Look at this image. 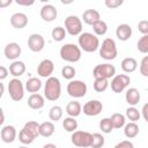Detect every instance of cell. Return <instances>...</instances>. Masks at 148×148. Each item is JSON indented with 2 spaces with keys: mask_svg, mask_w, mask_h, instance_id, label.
<instances>
[{
  "mask_svg": "<svg viewBox=\"0 0 148 148\" xmlns=\"http://www.w3.org/2000/svg\"><path fill=\"white\" fill-rule=\"evenodd\" d=\"M61 95V84L58 77L51 76L46 79L45 86H44V97L47 101L56 102L60 98Z\"/></svg>",
  "mask_w": 148,
  "mask_h": 148,
  "instance_id": "obj_1",
  "label": "cell"
},
{
  "mask_svg": "<svg viewBox=\"0 0 148 148\" xmlns=\"http://www.w3.org/2000/svg\"><path fill=\"white\" fill-rule=\"evenodd\" d=\"M77 43H79L80 49L83 50L84 52H88V53L97 51L101 46L98 37L91 32H82L79 36Z\"/></svg>",
  "mask_w": 148,
  "mask_h": 148,
  "instance_id": "obj_2",
  "label": "cell"
},
{
  "mask_svg": "<svg viewBox=\"0 0 148 148\" xmlns=\"http://www.w3.org/2000/svg\"><path fill=\"white\" fill-rule=\"evenodd\" d=\"M60 58L67 62H77L81 59L82 52L79 45L73 43H67L60 47Z\"/></svg>",
  "mask_w": 148,
  "mask_h": 148,
  "instance_id": "obj_3",
  "label": "cell"
},
{
  "mask_svg": "<svg viewBox=\"0 0 148 148\" xmlns=\"http://www.w3.org/2000/svg\"><path fill=\"white\" fill-rule=\"evenodd\" d=\"M118 50L116 42L112 38H105L99 46V57L105 60H113L117 58Z\"/></svg>",
  "mask_w": 148,
  "mask_h": 148,
  "instance_id": "obj_4",
  "label": "cell"
},
{
  "mask_svg": "<svg viewBox=\"0 0 148 148\" xmlns=\"http://www.w3.org/2000/svg\"><path fill=\"white\" fill-rule=\"evenodd\" d=\"M72 143L80 148H88L91 147L92 143V134L86 131H75L72 133L71 136Z\"/></svg>",
  "mask_w": 148,
  "mask_h": 148,
  "instance_id": "obj_5",
  "label": "cell"
},
{
  "mask_svg": "<svg viewBox=\"0 0 148 148\" xmlns=\"http://www.w3.org/2000/svg\"><path fill=\"white\" fill-rule=\"evenodd\" d=\"M8 94H9V97L15 102H20L24 97V86L18 77H14L9 81Z\"/></svg>",
  "mask_w": 148,
  "mask_h": 148,
  "instance_id": "obj_6",
  "label": "cell"
},
{
  "mask_svg": "<svg viewBox=\"0 0 148 148\" xmlns=\"http://www.w3.org/2000/svg\"><path fill=\"white\" fill-rule=\"evenodd\" d=\"M87 90H88V87H87L86 82H83L81 80H72L67 84V92L73 98L84 97L87 94Z\"/></svg>",
  "mask_w": 148,
  "mask_h": 148,
  "instance_id": "obj_7",
  "label": "cell"
},
{
  "mask_svg": "<svg viewBox=\"0 0 148 148\" xmlns=\"http://www.w3.org/2000/svg\"><path fill=\"white\" fill-rule=\"evenodd\" d=\"M65 29L71 36H80L82 34V21L76 15H69L65 18Z\"/></svg>",
  "mask_w": 148,
  "mask_h": 148,
  "instance_id": "obj_8",
  "label": "cell"
},
{
  "mask_svg": "<svg viewBox=\"0 0 148 148\" xmlns=\"http://www.w3.org/2000/svg\"><path fill=\"white\" fill-rule=\"evenodd\" d=\"M92 75L95 79H105L109 80L116 75V67L111 64H98L95 66L92 71Z\"/></svg>",
  "mask_w": 148,
  "mask_h": 148,
  "instance_id": "obj_9",
  "label": "cell"
},
{
  "mask_svg": "<svg viewBox=\"0 0 148 148\" xmlns=\"http://www.w3.org/2000/svg\"><path fill=\"white\" fill-rule=\"evenodd\" d=\"M131 83V79L127 74H117L111 80V89L113 92H123Z\"/></svg>",
  "mask_w": 148,
  "mask_h": 148,
  "instance_id": "obj_10",
  "label": "cell"
},
{
  "mask_svg": "<svg viewBox=\"0 0 148 148\" xmlns=\"http://www.w3.org/2000/svg\"><path fill=\"white\" fill-rule=\"evenodd\" d=\"M102 110H103V104L98 99H90L86 102L82 109L83 113L88 117H96L102 112Z\"/></svg>",
  "mask_w": 148,
  "mask_h": 148,
  "instance_id": "obj_11",
  "label": "cell"
},
{
  "mask_svg": "<svg viewBox=\"0 0 148 148\" xmlns=\"http://www.w3.org/2000/svg\"><path fill=\"white\" fill-rule=\"evenodd\" d=\"M45 46V39L40 34H31L28 38V47L32 52H40Z\"/></svg>",
  "mask_w": 148,
  "mask_h": 148,
  "instance_id": "obj_12",
  "label": "cell"
},
{
  "mask_svg": "<svg viewBox=\"0 0 148 148\" xmlns=\"http://www.w3.org/2000/svg\"><path fill=\"white\" fill-rule=\"evenodd\" d=\"M54 71V64L51 59H44L39 62L38 67H37V74L40 77H45L49 79L51 77L52 73Z\"/></svg>",
  "mask_w": 148,
  "mask_h": 148,
  "instance_id": "obj_13",
  "label": "cell"
},
{
  "mask_svg": "<svg viewBox=\"0 0 148 148\" xmlns=\"http://www.w3.org/2000/svg\"><path fill=\"white\" fill-rule=\"evenodd\" d=\"M58 16L57 8L53 5L46 3L40 8V17L45 22H53Z\"/></svg>",
  "mask_w": 148,
  "mask_h": 148,
  "instance_id": "obj_14",
  "label": "cell"
},
{
  "mask_svg": "<svg viewBox=\"0 0 148 148\" xmlns=\"http://www.w3.org/2000/svg\"><path fill=\"white\" fill-rule=\"evenodd\" d=\"M21 52H22V50H21V46L17 44V43H8L6 46H5V49H3V54H5V57L7 58V59H9V60H16L20 56H21Z\"/></svg>",
  "mask_w": 148,
  "mask_h": 148,
  "instance_id": "obj_15",
  "label": "cell"
},
{
  "mask_svg": "<svg viewBox=\"0 0 148 148\" xmlns=\"http://www.w3.org/2000/svg\"><path fill=\"white\" fill-rule=\"evenodd\" d=\"M16 128L13 126V125H6L1 128V132H0V136H1V140L5 142V143H12L15 139H16Z\"/></svg>",
  "mask_w": 148,
  "mask_h": 148,
  "instance_id": "obj_16",
  "label": "cell"
},
{
  "mask_svg": "<svg viewBox=\"0 0 148 148\" xmlns=\"http://www.w3.org/2000/svg\"><path fill=\"white\" fill-rule=\"evenodd\" d=\"M10 24L15 29H23L28 24V16L24 13H15L10 16Z\"/></svg>",
  "mask_w": 148,
  "mask_h": 148,
  "instance_id": "obj_17",
  "label": "cell"
},
{
  "mask_svg": "<svg viewBox=\"0 0 148 148\" xmlns=\"http://www.w3.org/2000/svg\"><path fill=\"white\" fill-rule=\"evenodd\" d=\"M116 36L119 40L121 42H126L131 38L132 36V28L130 24H126V23H123V24H119L116 29Z\"/></svg>",
  "mask_w": 148,
  "mask_h": 148,
  "instance_id": "obj_18",
  "label": "cell"
},
{
  "mask_svg": "<svg viewBox=\"0 0 148 148\" xmlns=\"http://www.w3.org/2000/svg\"><path fill=\"white\" fill-rule=\"evenodd\" d=\"M82 18L86 24L94 25L96 22H98L101 20V15H99L98 10H96V9H87L83 12Z\"/></svg>",
  "mask_w": 148,
  "mask_h": 148,
  "instance_id": "obj_19",
  "label": "cell"
},
{
  "mask_svg": "<svg viewBox=\"0 0 148 148\" xmlns=\"http://www.w3.org/2000/svg\"><path fill=\"white\" fill-rule=\"evenodd\" d=\"M45 104V99L44 96H42L40 94H31L28 98V105L29 108L34 109V110H39L44 106Z\"/></svg>",
  "mask_w": 148,
  "mask_h": 148,
  "instance_id": "obj_20",
  "label": "cell"
},
{
  "mask_svg": "<svg viewBox=\"0 0 148 148\" xmlns=\"http://www.w3.org/2000/svg\"><path fill=\"white\" fill-rule=\"evenodd\" d=\"M141 95L136 88H128L125 94V99L131 106H135L140 102Z\"/></svg>",
  "mask_w": 148,
  "mask_h": 148,
  "instance_id": "obj_21",
  "label": "cell"
},
{
  "mask_svg": "<svg viewBox=\"0 0 148 148\" xmlns=\"http://www.w3.org/2000/svg\"><path fill=\"white\" fill-rule=\"evenodd\" d=\"M25 72V64L23 61L20 60H15L9 65V73L14 76V77H18L21 75H23Z\"/></svg>",
  "mask_w": 148,
  "mask_h": 148,
  "instance_id": "obj_22",
  "label": "cell"
},
{
  "mask_svg": "<svg viewBox=\"0 0 148 148\" xmlns=\"http://www.w3.org/2000/svg\"><path fill=\"white\" fill-rule=\"evenodd\" d=\"M82 112V106L77 101H71L67 105H66V113L68 114V117H77L80 116Z\"/></svg>",
  "mask_w": 148,
  "mask_h": 148,
  "instance_id": "obj_23",
  "label": "cell"
},
{
  "mask_svg": "<svg viewBox=\"0 0 148 148\" xmlns=\"http://www.w3.org/2000/svg\"><path fill=\"white\" fill-rule=\"evenodd\" d=\"M120 66L125 73H133L138 68V61L132 57H127L123 59Z\"/></svg>",
  "mask_w": 148,
  "mask_h": 148,
  "instance_id": "obj_24",
  "label": "cell"
},
{
  "mask_svg": "<svg viewBox=\"0 0 148 148\" xmlns=\"http://www.w3.org/2000/svg\"><path fill=\"white\" fill-rule=\"evenodd\" d=\"M54 133V124L52 121H44L39 125V135L43 138H50Z\"/></svg>",
  "mask_w": 148,
  "mask_h": 148,
  "instance_id": "obj_25",
  "label": "cell"
},
{
  "mask_svg": "<svg viewBox=\"0 0 148 148\" xmlns=\"http://www.w3.org/2000/svg\"><path fill=\"white\" fill-rule=\"evenodd\" d=\"M42 88V81L37 77H30L28 79L27 83H25V89L28 90V92L31 94H37Z\"/></svg>",
  "mask_w": 148,
  "mask_h": 148,
  "instance_id": "obj_26",
  "label": "cell"
},
{
  "mask_svg": "<svg viewBox=\"0 0 148 148\" xmlns=\"http://www.w3.org/2000/svg\"><path fill=\"white\" fill-rule=\"evenodd\" d=\"M124 134L128 139H133V138L138 136V134H139V125L136 123L130 121L128 124H126L124 126Z\"/></svg>",
  "mask_w": 148,
  "mask_h": 148,
  "instance_id": "obj_27",
  "label": "cell"
},
{
  "mask_svg": "<svg viewBox=\"0 0 148 148\" xmlns=\"http://www.w3.org/2000/svg\"><path fill=\"white\" fill-rule=\"evenodd\" d=\"M35 139H36V136H35L32 133H30V132H29L27 128H24V127L18 132V140H20V142L23 143V145H30V143L34 142Z\"/></svg>",
  "mask_w": 148,
  "mask_h": 148,
  "instance_id": "obj_28",
  "label": "cell"
},
{
  "mask_svg": "<svg viewBox=\"0 0 148 148\" xmlns=\"http://www.w3.org/2000/svg\"><path fill=\"white\" fill-rule=\"evenodd\" d=\"M77 126H79L77 120L75 118H73V117H66L62 120V127L67 132H72V133L75 132L77 130Z\"/></svg>",
  "mask_w": 148,
  "mask_h": 148,
  "instance_id": "obj_29",
  "label": "cell"
},
{
  "mask_svg": "<svg viewBox=\"0 0 148 148\" xmlns=\"http://www.w3.org/2000/svg\"><path fill=\"white\" fill-rule=\"evenodd\" d=\"M125 117H126L130 121H132V123H136V121L140 119L141 113H140V111H139L135 106H130V108L126 109Z\"/></svg>",
  "mask_w": 148,
  "mask_h": 148,
  "instance_id": "obj_30",
  "label": "cell"
},
{
  "mask_svg": "<svg viewBox=\"0 0 148 148\" xmlns=\"http://www.w3.org/2000/svg\"><path fill=\"white\" fill-rule=\"evenodd\" d=\"M66 34H67V31H66V29L62 28V27H56V28H53L52 31H51L52 39L56 40V42H61V40H64L65 37H66Z\"/></svg>",
  "mask_w": 148,
  "mask_h": 148,
  "instance_id": "obj_31",
  "label": "cell"
},
{
  "mask_svg": "<svg viewBox=\"0 0 148 148\" xmlns=\"http://www.w3.org/2000/svg\"><path fill=\"white\" fill-rule=\"evenodd\" d=\"M62 113H64V111H62V108L61 106L53 105L50 109V111H49V118L52 121H58V120H60L62 118Z\"/></svg>",
  "mask_w": 148,
  "mask_h": 148,
  "instance_id": "obj_32",
  "label": "cell"
},
{
  "mask_svg": "<svg viewBox=\"0 0 148 148\" xmlns=\"http://www.w3.org/2000/svg\"><path fill=\"white\" fill-rule=\"evenodd\" d=\"M111 121L114 128H121L126 125V117L121 113H113L111 116Z\"/></svg>",
  "mask_w": 148,
  "mask_h": 148,
  "instance_id": "obj_33",
  "label": "cell"
},
{
  "mask_svg": "<svg viewBox=\"0 0 148 148\" xmlns=\"http://www.w3.org/2000/svg\"><path fill=\"white\" fill-rule=\"evenodd\" d=\"M92 30L96 36H104L108 31V24L103 20H99L98 22H96L92 25Z\"/></svg>",
  "mask_w": 148,
  "mask_h": 148,
  "instance_id": "obj_34",
  "label": "cell"
},
{
  "mask_svg": "<svg viewBox=\"0 0 148 148\" xmlns=\"http://www.w3.org/2000/svg\"><path fill=\"white\" fill-rule=\"evenodd\" d=\"M109 87V80L105 79H95L94 81V90L97 92H103Z\"/></svg>",
  "mask_w": 148,
  "mask_h": 148,
  "instance_id": "obj_35",
  "label": "cell"
},
{
  "mask_svg": "<svg viewBox=\"0 0 148 148\" xmlns=\"http://www.w3.org/2000/svg\"><path fill=\"white\" fill-rule=\"evenodd\" d=\"M99 128L102 130L103 133L105 134H109L112 132V130L114 128L113 125H112V121H111V118H103L101 121H99Z\"/></svg>",
  "mask_w": 148,
  "mask_h": 148,
  "instance_id": "obj_36",
  "label": "cell"
},
{
  "mask_svg": "<svg viewBox=\"0 0 148 148\" xmlns=\"http://www.w3.org/2000/svg\"><path fill=\"white\" fill-rule=\"evenodd\" d=\"M75 74H76V71H75V68H74L73 66H71V65H66V66H64V67L61 68V75H62V77L66 79V80H71V81H72V79L75 76Z\"/></svg>",
  "mask_w": 148,
  "mask_h": 148,
  "instance_id": "obj_37",
  "label": "cell"
},
{
  "mask_svg": "<svg viewBox=\"0 0 148 148\" xmlns=\"http://www.w3.org/2000/svg\"><path fill=\"white\" fill-rule=\"evenodd\" d=\"M39 125H40V124H38L37 121H35V120H30V121L25 123L23 127L27 128L30 133H32V134L37 138V136H39Z\"/></svg>",
  "mask_w": 148,
  "mask_h": 148,
  "instance_id": "obj_38",
  "label": "cell"
},
{
  "mask_svg": "<svg viewBox=\"0 0 148 148\" xmlns=\"http://www.w3.org/2000/svg\"><path fill=\"white\" fill-rule=\"evenodd\" d=\"M136 47L141 53H148V35H143L138 40Z\"/></svg>",
  "mask_w": 148,
  "mask_h": 148,
  "instance_id": "obj_39",
  "label": "cell"
},
{
  "mask_svg": "<svg viewBox=\"0 0 148 148\" xmlns=\"http://www.w3.org/2000/svg\"><path fill=\"white\" fill-rule=\"evenodd\" d=\"M105 139L101 133H94L92 134V143L91 148H102L104 146Z\"/></svg>",
  "mask_w": 148,
  "mask_h": 148,
  "instance_id": "obj_40",
  "label": "cell"
},
{
  "mask_svg": "<svg viewBox=\"0 0 148 148\" xmlns=\"http://www.w3.org/2000/svg\"><path fill=\"white\" fill-rule=\"evenodd\" d=\"M140 74L145 77H148V56H145L140 62Z\"/></svg>",
  "mask_w": 148,
  "mask_h": 148,
  "instance_id": "obj_41",
  "label": "cell"
},
{
  "mask_svg": "<svg viewBox=\"0 0 148 148\" xmlns=\"http://www.w3.org/2000/svg\"><path fill=\"white\" fill-rule=\"evenodd\" d=\"M123 0H105L104 1V3H105V6L108 7V8H110V9H114V8H118V7H120L121 5H123Z\"/></svg>",
  "mask_w": 148,
  "mask_h": 148,
  "instance_id": "obj_42",
  "label": "cell"
},
{
  "mask_svg": "<svg viewBox=\"0 0 148 148\" xmlns=\"http://www.w3.org/2000/svg\"><path fill=\"white\" fill-rule=\"evenodd\" d=\"M138 30L142 35H148V20H142L138 23Z\"/></svg>",
  "mask_w": 148,
  "mask_h": 148,
  "instance_id": "obj_43",
  "label": "cell"
},
{
  "mask_svg": "<svg viewBox=\"0 0 148 148\" xmlns=\"http://www.w3.org/2000/svg\"><path fill=\"white\" fill-rule=\"evenodd\" d=\"M113 148H134V145L130 140H124V141H120L119 143H117Z\"/></svg>",
  "mask_w": 148,
  "mask_h": 148,
  "instance_id": "obj_44",
  "label": "cell"
},
{
  "mask_svg": "<svg viewBox=\"0 0 148 148\" xmlns=\"http://www.w3.org/2000/svg\"><path fill=\"white\" fill-rule=\"evenodd\" d=\"M9 74V69H7L5 66H0V80H5Z\"/></svg>",
  "mask_w": 148,
  "mask_h": 148,
  "instance_id": "obj_45",
  "label": "cell"
},
{
  "mask_svg": "<svg viewBox=\"0 0 148 148\" xmlns=\"http://www.w3.org/2000/svg\"><path fill=\"white\" fill-rule=\"evenodd\" d=\"M141 114H142L143 119H145V120L148 123V102H147L146 104H143L142 110H141Z\"/></svg>",
  "mask_w": 148,
  "mask_h": 148,
  "instance_id": "obj_46",
  "label": "cell"
},
{
  "mask_svg": "<svg viewBox=\"0 0 148 148\" xmlns=\"http://www.w3.org/2000/svg\"><path fill=\"white\" fill-rule=\"evenodd\" d=\"M34 0H30V1H22V0H17L16 1V3L17 5H20V6H31V5H34Z\"/></svg>",
  "mask_w": 148,
  "mask_h": 148,
  "instance_id": "obj_47",
  "label": "cell"
},
{
  "mask_svg": "<svg viewBox=\"0 0 148 148\" xmlns=\"http://www.w3.org/2000/svg\"><path fill=\"white\" fill-rule=\"evenodd\" d=\"M12 3V0H7V1H0V7L1 8H3V7H6V6H8V5H10Z\"/></svg>",
  "mask_w": 148,
  "mask_h": 148,
  "instance_id": "obj_48",
  "label": "cell"
},
{
  "mask_svg": "<svg viewBox=\"0 0 148 148\" xmlns=\"http://www.w3.org/2000/svg\"><path fill=\"white\" fill-rule=\"evenodd\" d=\"M43 148H58V147L54 143H46V145L43 146Z\"/></svg>",
  "mask_w": 148,
  "mask_h": 148,
  "instance_id": "obj_49",
  "label": "cell"
},
{
  "mask_svg": "<svg viewBox=\"0 0 148 148\" xmlns=\"http://www.w3.org/2000/svg\"><path fill=\"white\" fill-rule=\"evenodd\" d=\"M5 121V116H3V111L1 110V120H0V124H2Z\"/></svg>",
  "mask_w": 148,
  "mask_h": 148,
  "instance_id": "obj_50",
  "label": "cell"
},
{
  "mask_svg": "<svg viewBox=\"0 0 148 148\" xmlns=\"http://www.w3.org/2000/svg\"><path fill=\"white\" fill-rule=\"evenodd\" d=\"M18 148H28V147H25V146H21V147H18Z\"/></svg>",
  "mask_w": 148,
  "mask_h": 148,
  "instance_id": "obj_51",
  "label": "cell"
}]
</instances>
